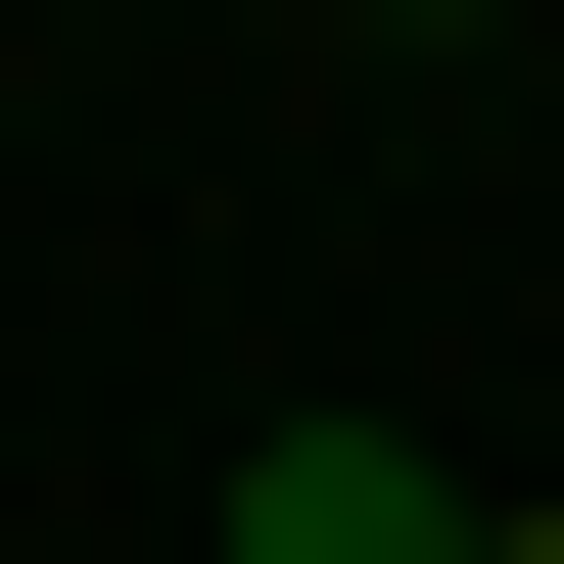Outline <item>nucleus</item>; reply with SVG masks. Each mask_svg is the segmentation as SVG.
Segmentation results:
<instances>
[{"label":"nucleus","instance_id":"1","mask_svg":"<svg viewBox=\"0 0 564 564\" xmlns=\"http://www.w3.org/2000/svg\"><path fill=\"white\" fill-rule=\"evenodd\" d=\"M236 564H470V470L423 423H236Z\"/></svg>","mask_w":564,"mask_h":564},{"label":"nucleus","instance_id":"2","mask_svg":"<svg viewBox=\"0 0 564 564\" xmlns=\"http://www.w3.org/2000/svg\"><path fill=\"white\" fill-rule=\"evenodd\" d=\"M377 47H470V0H377Z\"/></svg>","mask_w":564,"mask_h":564},{"label":"nucleus","instance_id":"3","mask_svg":"<svg viewBox=\"0 0 564 564\" xmlns=\"http://www.w3.org/2000/svg\"><path fill=\"white\" fill-rule=\"evenodd\" d=\"M470 564H564V518H470Z\"/></svg>","mask_w":564,"mask_h":564}]
</instances>
